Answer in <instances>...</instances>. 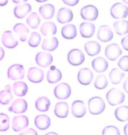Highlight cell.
I'll return each mask as SVG.
<instances>
[{
	"label": "cell",
	"mask_w": 128,
	"mask_h": 135,
	"mask_svg": "<svg viewBox=\"0 0 128 135\" xmlns=\"http://www.w3.org/2000/svg\"><path fill=\"white\" fill-rule=\"evenodd\" d=\"M128 36H126L123 38L121 41V44L124 49L126 51H128Z\"/></svg>",
	"instance_id": "ee69618b"
},
{
	"label": "cell",
	"mask_w": 128,
	"mask_h": 135,
	"mask_svg": "<svg viewBox=\"0 0 128 135\" xmlns=\"http://www.w3.org/2000/svg\"><path fill=\"white\" fill-rule=\"evenodd\" d=\"M25 71L24 66L21 64H14L9 68L7 72L8 77L11 80H16L23 79Z\"/></svg>",
	"instance_id": "8992f818"
},
{
	"label": "cell",
	"mask_w": 128,
	"mask_h": 135,
	"mask_svg": "<svg viewBox=\"0 0 128 135\" xmlns=\"http://www.w3.org/2000/svg\"><path fill=\"white\" fill-rule=\"evenodd\" d=\"M62 78L61 71L55 68V66H52L50 69L47 74V79L49 83L54 84L59 82Z\"/></svg>",
	"instance_id": "603a6c76"
},
{
	"label": "cell",
	"mask_w": 128,
	"mask_h": 135,
	"mask_svg": "<svg viewBox=\"0 0 128 135\" xmlns=\"http://www.w3.org/2000/svg\"><path fill=\"white\" fill-rule=\"evenodd\" d=\"M5 56V51L4 49L0 46V61L2 60Z\"/></svg>",
	"instance_id": "f6af8a7d"
},
{
	"label": "cell",
	"mask_w": 128,
	"mask_h": 135,
	"mask_svg": "<svg viewBox=\"0 0 128 135\" xmlns=\"http://www.w3.org/2000/svg\"><path fill=\"white\" fill-rule=\"evenodd\" d=\"M26 21L30 28L33 29H36L40 24L41 19L37 13L33 12L27 17Z\"/></svg>",
	"instance_id": "d590c367"
},
{
	"label": "cell",
	"mask_w": 128,
	"mask_h": 135,
	"mask_svg": "<svg viewBox=\"0 0 128 135\" xmlns=\"http://www.w3.org/2000/svg\"><path fill=\"white\" fill-rule=\"evenodd\" d=\"M102 135H121L118 128L114 126H108L103 130Z\"/></svg>",
	"instance_id": "ab89813d"
},
{
	"label": "cell",
	"mask_w": 128,
	"mask_h": 135,
	"mask_svg": "<svg viewBox=\"0 0 128 135\" xmlns=\"http://www.w3.org/2000/svg\"><path fill=\"white\" fill-rule=\"evenodd\" d=\"M54 113L60 118H65L69 113V106L68 103L64 102H58L55 105Z\"/></svg>",
	"instance_id": "44dd1931"
},
{
	"label": "cell",
	"mask_w": 128,
	"mask_h": 135,
	"mask_svg": "<svg viewBox=\"0 0 128 135\" xmlns=\"http://www.w3.org/2000/svg\"><path fill=\"white\" fill-rule=\"evenodd\" d=\"M57 19L61 24H66L71 22L73 19V13L72 11L68 8L60 9L57 14Z\"/></svg>",
	"instance_id": "e0dca14e"
},
{
	"label": "cell",
	"mask_w": 128,
	"mask_h": 135,
	"mask_svg": "<svg viewBox=\"0 0 128 135\" xmlns=\"http://www.w3.org/2000/svg\"><path fill=\"white\" fill-rule=\"evenodd\" d=\"M118 66L123 71L127 72L128 70V57L127 55L124 56L119 61Z\"/></svg>",
	"instance_id": "60d3db41"
},
{
	"label": "cell",
	"mask_w": 128,
	"mask_h": 135,
	"mask_svg": "<svg viewBox=\"0 0 128 135\" xmlns=\"http://www.w3.org/2000/svg\"><path fill=\"white\" fill-rule=\"evenodd\" d=\"M51 103L49 99L45 97L39 98L35 102L36 109L40 112H47L50 108Z\"/></svg>",
	"instance_id": "d6a6232c"
},
{
	"label": "cell",
	"mask_w": 128,
	"mask_h": 135,
	"mask_svg": "<svg viewBox=\"0 0 128 135\" xmlns=\"http://www.w3.org/2000/svg\"><path fill=\"white\" fill-rule=\"evenodd\" d=\"M68 62L73 66H79L84 62L85 57L83 52L80 49H73L67 55Z\"/></svg>",
	"instance_id": "277c9868"
},
{
	"label": "cell",
	"mask_w": 128,
	"mask_h": 135,
	"mask_svg": "<svg viewBox=\"0 0 128 135\" xmlns=\"http://www.w3.org/2000/svg\"><path fill=\"white\" fill-rule=\"evenodd\" d=\"M63 2L64 3V4H66L67 5L69 6H74L76 5L79 2V1L78 0H68V1H66V0H63Z\"/></svg>",
	"instance_id": "7bdbcfd3"
},
{
	"label": "cell",
	"mask_w": 128,
	"mask_h": 135,
	"mask_svg": "<svg viewBox=\"0 0 128 135\" xmlns=\"http://www.w3.org/2000/svg\"><path fill=\"white\" fill-rule=\"evenodd\" d=\"M2 42L4 46L9 49L15 48L19 44L17 37L13 32L10 30L4 32Z\"/></svg>",
	"instance_id": "30bf717a"
},
{
	"label": "cell",
	"mask_w": 128,
	"mask_h": 135,
	"mask_svg": "<svg viewBox=\"0 0 128 135\" xmlns=\"http://www.w3.org/2000/svg\"><path fill=\"white\" fill-rule=\"evenodd\" d=\"M62 35L65 39H73L77 36L76 27L73 24H68L64 26L62 29Z\"/></svg>",
	"instance_id": "83f0119b"
},
{
	"label": "cell",
	"mask_w": 128,
	"mask_h": 135,
	"mask_svg": "<svg viewBox=\"0 0 128 135\" xmlns=\"http://www.w3.org/2000/svg\"><path fill=\"white\" fill-rule=\"evenodd\" d=\"M98 15L99 12L97 8L91 5L84 7L81 10V16L85 20L95 21L97 19Z\"/></svg>",
	"instance_id": "52a82bcc"
},
{
	"label": "cell",
	"mask_w": 128,
	"mask_h": 135,
	"mask_svg": "<svg viewBox=\"0 0 128 135\" xmlns=\"http://www.w3.org/2000/svg\"><path fill=\"white\" fill-rule=\"evenodd\" d=\"M128 124H126L124 128V132L125 135H128Z\"/></svg>",
	"instance_id": "c3c4849f"
},
{
	"label": "cell",
	"mask_w": 128,
	"mask_h": 135,
	"mask_svg": "<svg viewBox=\"0 0 128 135\" xmlns=\"http://www.w3.org/2000/svg\"><path fill=\"white\" fill-rule=\"evenodd\" d=\"M96 27L92 23L83 22L80 26V32L83 38H90L94 35Z\"/></svg>",
	"instance_id": "ac0fdd59"
},
{
	"label": "cell",
	"mask_w": 128,
	"mask_h": 135,
	"mask_svg": "<svg viewBox=\"0 0 128 135\" xmlns=\"http://www.w3.org/2000/svg\"><path fill=\"white\" fill-rule=\"evenodd\" d=\"M45 135H59L57 133L55 132H49L47 133Z\"/></svg>",
	"instance_id": "681fc988"
},
{
	"label": "cell",
	"mask_w": 128,
	"mask_h": 135,
	"mask_svg": "<svg viewBox=\"0 0 128 135\" xmlns=\"http://www.w3.org/2000/svg\"><path fill=\"white\" fill-rule=\"evenodd\" d=\"M106 99L110 105L116 106L125 101V94L120 88H112L106 94Z\"/></svg>",
	"instance_id": "7a4b0ae2"
},
{
	"label": "cell",
	"mask_w": 128,
	"mask_h": 135,
	"mask_svg": "<svg viewBox=\"0 0 128 135\" xmlns=\"http://www.w3.org/2000/svg\"><path fill=\"white\" fill-rule=\"evenodd\" d=\"M28 90V88L25 83L23 81H17L13 84V91L14 94L17 97H24L26 95Z\"/></svg>",
	"instance_id": "4dcf8cb0"
},
{
	"label": "cell",
	"mask_w": 128,
	"mask_h": 135,
	"mask_svg": "<svg viewBox=\"0 0 128 135\" xmlns=\"http://www.w3.org/2000/svg\"><path fill=\"white\" fill-rule=\"evenodd\" d=\"M19 135H38V133L36 130L34 129L30 128L27 130L22 132Z\"/></svg>",
	"instance_id": "b9f144b4"
},
{
	"label": "cell",
	"mask_w": 128,
	"mask_h": 135,
	"mask_svg": "<svg viewBox=\"0 0 128 135\" xmlns=\"http://www.w3.org/2000/svg\"><path fill=\"white\" fill-rule=\"evenodd\" d=\"M88 109L91 114H101L106 108V104L104 99L100 97H94L90 99L88 103Z\"/></svg>",
	"instance_id": "6da1fadb"
},
{
	"label": "cell",
	"mask_w": 128,
	"mask_h": 135,
	"mask_svg": "<svg viewBox=\"0 0 128 135\" xmlns=\"http://www.w3.org/2000/svg\"><path fill=\"white\" fill-rule=\"evenodd\" d=\"M110 13L111 16L115 19L126 18L128 16V7L122 3H116L112 6Z\"/></svg>",
	"instance_id": "3957f363"
},
{
	"label": "cell",
	"mask_w": 128,
	"mask_h": 135,
	"mask_svg": "<svg viewBox=\"0 0 128 135\" xmlns=\"http://www.w3.org/2000/svg\"><path fill=\"white\" fill-rule=\"evenodd\" d=\"M27 78L33 83H40L44 79V73L40 68L32 67L28 71Z\"/></svg>",
	"instance_id": "4fadbf2b"
},
{
	"label": "cell",
	"mask_w": 128,
	"mask_h": 135,
	"mask_svg": "<svg viewBox=\"0 0 128 135\" xmlns=\"http://www.w3.org/2000/svg\"><path fill=\"white\" fill-rule=\"evenodd\" d=\"M72 114L77 118H82L86 114V107L85 103L80 100L74 101L72 104Z\"/></svg>",
	"instance_id": "2e32d148"
},
{
	"label": "cell",
	"mask_w": 128,
	"mask_h": 135,
	"mask_svg": "<svg viewBox=\"0 0 128 135\" xmlns=\"http://www.w3.org/2000/svg\"><path fill=\"white\" fill-rule=\"evenodd\" d=\"M13 30L19 37L21 41L25 42L27 40L30 30L27 26L23 23H18L13 27Z\"/></svg>",
	"instance_id": "7402d4cb"
},
{
	"label": "cell",
	"mask_w": 128,
	"mask_h": 135,
	"mask_svg": "<svg viewBox=\"0 0 128 135\" xmlns=\"http://www.w3.org/2000/svg\"><path fill=\"white\" fill-rule=\"evenodd\" d=\"M32 10L31 5L25 3L20 5L16 6L14 10V14L16 18L22 19L24 18Z\"/></svg>",
	"instance_id": "cb8c5ba5"
},
{
	"label": "cell",
	"mask_w": 128,
	"mask_h": 135,
	"mask_svg": "<svg viewBox=\"0 0 128 135\" xmlns=\"http://www.w3.org/2000/svg\"><path fill=\"white\" fill-rule=\"evenodd\" d=\"M41 33L45 36L54 35L56 34L57 28L56 24L52 22H45L41 26Z\"/></svg>",
	"instance_id": "4316f807"
},
{
	"label": "cell",
	"mask_w": 128,
	"mask_h": 135,
	"mask_svg": "<svg viewBox=\"0 0 128 135\" xmlns=\"http://www.w3.org/2000/svg\"><path fill=\"white\" fill-rule=\"evenodd\" d=\"M14 2H15V3H20L21 2H26V1H13Z\"/></svg>",
	"instance_id": "f907efd6"
},
{
	"label": "cell",
	"mask_w": 128,
	"mask_h": 135,
	"mask_svg": "<svg viewBox=\"0 0 128 135\" xmlns=\"http://www.w3.org/2000/svg\"><path fill=\"white\" fill-rule=\"evenodd\" d=\"M85 49L89 56H95L101 52V46L98 42L91 41L85 44Z\"/></svg>",
	"instance_id": "d4e9b609"
},
{
	"label": "cell",
	"mask_w": 128,
	"mask_h": 135,
	"mask_svg": "<svg viewBox=\"0 0 128 135\" xmlns=\"http://www.w3.org/2000/svg\"><path fill=\"white\" fill-rule=\"evenodd\" d=\"M108 79L104 74L99 75L96 78L94 82V86L98 89H104L108 85Z\"/></svg>",
	"instance_id": "8d00e7d4"
},
{
	"label": "cell",
	"mask_w": 128,
	"mask_h": 135,
	"mask_svg": "<svg viewBox=\"0 0 128 135\" xmlns=\"http://www.w3.org/2000/svg\"><path fill=\"white\" fill-rule=\"evenodd\" d=\"M8 2V1H6V0H0V6L3 7L5 6Z\"/></svg>",
	"instance_id": "7dc6e473"
},
{
	"label": "cell",
	"mask_w": 128,
	"mask_h": 135,
	"mask_svg": "<svg viewBox=\"0 0 128 135\" xmlns=\"http://www.w3.org/2000/svg\"><path fill=\"white\" fill-rule=\"evenodd\" d=\"M114 29L119 35H126L128 33V21L125 20L115 22L113 25Z\"/></svg>",
	"instance_id": "1f68e13d"
},
{
	"label": "cell",
	"mask_w": 128,
	"mask_h": 135,
	"mask_svg": "<svg viewBox=\"0 0 128 135\" xmlns=\"http://www.w3.org/2000/svg\"><path fill=\"white\" fill-rule=\"evenodd\" d=\"M92 66L94 70L97 73H104L109 67L108 61L102 57L94 59L92 62Z\"/></svg>",
	"instance_id": "ffe728a7"
},
{
	"label": "cell",
	"mask_w": 128,
	"mask_h": 135,
	"mask_svg": "<svg viewBox=\"0 0 128 135\" xmlns=\"http://www.w3.org/2000/svg\"><path fill=\"white\" fill-rule=\"evenodd\" d=\"M39 13L41 16L46 20H50L54 17L55 13V8L50 4L41 6L39 8Z\"/></svg>",
	"instance_id": "484cf974"
},
{
	"label": "cell",
	"mask_w": 128,
	"mask_h": 135,
	"mask_svg": "<svg viewBox=\"0 0 128 135\" xmlns=\"http://www.w3.org/2000/svg\"><path fill=\"white\" fill-rule=\"evenodd\" d=\"M13 99L10 84L6 86L5 89L0 91V104L6 105L9 104Z\"/></svg>",
	"instance_id": "836d02e7"
},
{
	"label": "cell",
	"mask_w": 128,
	"mask_h": 135,
	"mask_svg": "<svg viewBox=\"0 0 128 135\" xmlns=\"http://www.w3.org/2000/svg\"><path fill=\"white\" fill-rule=\"evenodd\" d=\"M125 73L117 68H113L109 73V78L113 84H118L121 83L125 76Z\"/></svg>",
	"instance_id": "f1b7e54d"
},
{
	"label": "cell",
	"mask_w": 128,
	"mask_h": 135,
	"mask_svg": "<svg viewBox=\"0 0 128 135\" xmlns=\"http://www.w3.org/2000/svg\"><path fill=\"white\" fill-rule=\"evenodd\" d=\"M123 88L126 93H128V78H127L124 83Z\"/></svg>",
	"instance_id": "bcb514c9"
},
{
	"label": "cell",
	"mask_w": 128,
	"mask_h": 135,
	"mask_svg": "<svg viewBox=\"0 0 128 135\" xmlns=\"http://www.w3.org/2000/svg\"><path fill=\"white\" fill-rule=\"evenodd\" d=\"M122 54V50L118 44L112 43L108 45L105 51L106 57L111 61H115Z\"/></svg>",
	"instance_id": "ba28073f"
},
{
	"label": "cell",
	"mask_w": 128,
	"mask_h": 135,
	"mask_svg": "<svg viewBox=\"0 0 128 135\" xmlns=\"http://www.w3.org/2000/svg\"><path fill=\"white\" fill-rule=\"evenodd\" d=\"M29 124V119L26 115H17L13 119L12 129L15 132H19L25 130L28 127Z\"/></svg>",
	"instance_id": "9c48e42d"
},
{
	"label": "cell",
	"mask_w": 128,
	"mask_h": 135,
	"mask_svg": "<svg viewBox=\"0 0 128 135\" xmlns=\"http://www.w3.org/2000/svg\"><path fill=\"white\" fill-rule=\"evenodd\" d=\"M35 125L39 130H46L51 125V119L46 114L38 115L35 119Z\"/></svg>",
	"instance_id": "d6986e66"
},
{
	"label": "cell",
	"mask_w": 128,
	"mask_h": 135,
	"mask_svg": "<svg viewBox=\"0 0 128 135\" xmlns=\"http://www.w3.org/2000/svg\"><path fill=\"white\" fill-rule=\"evenodd\" d=\"M41 41V36L39 33L37 32H33L31 33L28 41L29 45L32 47H38Z\"/></svg>",
	"instance_id": "f35d334b"
},
{
	"label": "cell",
	"mask_w": 128,
	"mask_h": 135,
	"mask_svg": "<svg viewBox=\"0 0 128 135\" xmlns=\"http://www.w3.org/2000/svg\"><path fill=\"white\" fill-rule=\"evenodd\" d=\"M36 63L41 68H46L50 66L53 61V57L51 53L48 52H39L35 58Z\"/></svg>",
	"instance_id": "8fae6325"
},
{
	"label": "cell",
	"mask_w": 128,
	"mask_h": 135,
	"mask_svg": "<svg viewBox=\"0 0 128 135\" xmlns=\"http://www.w3.org/2000/svg\"><path fill=\"white\" fill-rule=\"evenodd\" d=\"M93 78V73L91 70L88 68L81 69L79 71L77 76L79 82L84 85H88L91 84Z\"/></svg>",
	"instance_id": "7c38bea8"
},
{
	"label": "cell",
	"mask_w": 128,
	"mask_h": 135,
	"mask_svg": "<svg viewBox=\"0 0 128 135\" xmlns=\"http://www.w3.org/2000/svg\"><path fill=\"white\" fill-rule=\"evenodd\" d=\"M115 115L119 121L125 122L128 120V107L122 105L118 107L115 111Z\"/></svg>",
	"instance_id": "e575fe53"
},
{
	"label": "cell",
	"mask_w": 128,
	"mask_h": 135,
	"mask_svg": "<svg viewBox=\"0 0 128 135\" xmlns=\"http://www.w3.org/2000/svg\"><path fill=\"white\" fill-rule=\"evenodd\" d=\"M114 33L111 28L107 25H103L99 28L97 38L99 40L102 42H108L112 40Z\"/></svg>",
	"instance_id": "5bb4252c"
},
{
	"label": "cell",
	"mask_w": 128,
	"mask_h": 135,
	"mask_svg": "<svg viewBox=\"0 0 128 135\" xmlns=\"http://www.w3.org/2000/svg\"><path fill=\"white\" fill-rule=\"evenodd\" d=\"M54 93L57 99L65 100L70 97L71 88L68 84L62 83L58 84L55 88Z\"/></svg>",
	"instance_id": "5b68a950"
},
{
	"label": "cell",
	"mask_w": 128,
	"mask_h": 135,
	"mask_svg": "<svg viewBox=\"0 0 128 135\" xmlns=\"http://www.w3.org/2000/svg\"><path fill=\"white\" fill-rule=\"evenodd\" d=\"M59 45V41L56 37L45 39L42 43V48L43 50L48 51H53L56 49Z\"/></svg>",
	"instance_id": "f546056e"
},
{
	"label": "cell",
	"mask_w": 128,
	"mask_h": 135,
	"mask_svg": "<svg viewBox=\"0 0 128 135\" xmlns=\"http://www.w3.org/2000/svg\"><path fill=\"white\" fill-rule=\"evenodd\" d=\"M10 120L7 114H0V132H5L10 128Z\"/></svg>",
	"instance_id": "74e56055"
},
{
	"label": "cell",
	"mask_w": 128,
	"mask_h": 135,
	"mask_svg": "<svg viewBox=\"0 0 128 135\" xmlns=\"http://www.w3.org/2000/svg\"><path fill=\"white\" fill-rule=\"evenodd\" d=\"M28 109V104L24 99H18L15 100L9 108L10 112L15 114H23L25 113Z\"/></svg>",
	"instance_id": "9a60e30c"
}]
</instances>
